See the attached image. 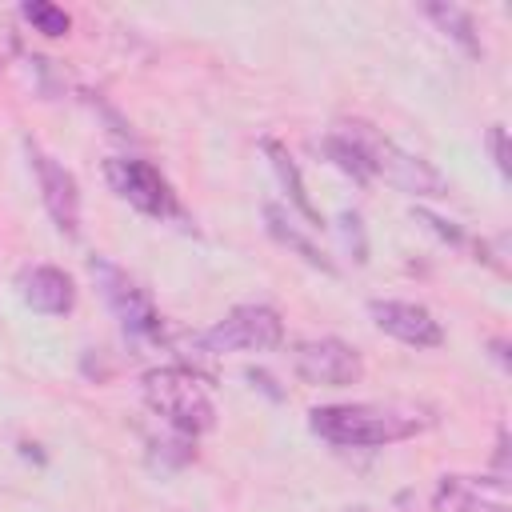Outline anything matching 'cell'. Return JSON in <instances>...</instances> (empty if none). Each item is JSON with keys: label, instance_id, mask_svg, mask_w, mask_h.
Wrapping results in <instances>:
<instances>
[{"label": "cell", "instance_id": "5bb4252c", "mask_svg": "<svg viewBox=\"0 0 512 512\" xmlns=\"http://www.w3.org/2000/svg\"><path fill=\"white\" fill-rule=\"evenodd\" d=\"M424 16H428L448 40H456L468 56H480V36H476V24H472V16H468L464 8H456V4H424Z\"/></svg>", "mask_w": 512, "mask_h": 512}, {"label": "cell", "instance_id": "30bf717a", "mask_svg": "<svg viewBox=\"0 0 512 512\" xmlns=\"http://www.w3.org/2000/svg\"><path fill=\"white\" fill-rule=\"evenodd\" d=\"M16 284H20V300H24L32 312H40V316H64V312H72V304H76V284H72V276L60 272V268H52V264L24 268Z\"/></svg>", "mask_w": 512, "mask_h": 512}, {"label": "cell", "instance_id": "d6986e66", "mask_svg": "<svg viewBox=\"0 0 512 512\" xmlns=\"http://www.w3.org/2000/svg\"><path fill=\"white\" fill-rule=\"evenodd\" d=\"M412 216H416L420 224H428V228H436V232H440L444 240H452V244H460V240H464V232H460V228H452V224H444L440 216H432V212H424V208H416Z\"/></svg>", "mask_w": 512, "mask_h": 512}, {"label": "cell", "instance_id": "2e32d148", "mask_svg": "<svg viewBox=\"0 0 512 512\" xmlns=\"http://www.w3.org/2000/svg\"><path fill=\"white\" fill-rule=\"evenodd\" d=\"M20 16H24L40 36H64V32L72 28L68 12L56 8V4H48V0H28V4H20Z\"/></svg>", "mask_w": 512, "mask_h": 512}, {"label": "cell", "instance_id": "52a82bcc", "mask_svg": "<svg viewBox=\"0 0 512 512\" xmlns=\"http://www.w3.org/2000/svg\"><path fill=\"white\" fill-rule=\"evenodd\" d=\"M292 372L304 384L316 388H348L364 376V360L352 344L336 340V336H320V340H304L292 352Z\"/></svg>", "mask_w": 512, "mask_h": 512}, {"label": "cell", "instance_id": "277c9868", "mask_svg": "<svg viewBox=\"0 0 512 512\" xmlns=\"http://www.w3.org/2000/svg\"><path fill=\"white\" fill-rule=\"evenodd\" d=\"M196 340L204 352H272L284 340V320L268 304H236Z\"/></svg>", "mask_w": 512, "mask_h": 512}, {"label": "cell", "instance_id": "6da1fadb", "mask_svg": "<svg viewBox=\"0 0 512 512\" xmlns=\"http://www.w3.org/2000/svg\"><path fill=\"white\" fill-rule=\"evenodd\" d=\"M428 416L392 404H324L308 412V428L340 448H380L416 436Z\"/></svg>", "mask_w": 512, "mask_h": 512}, {"label": "cell", "instance_id": "8fae6325", "mask_svg": "<svg viewBox=\"0 0 512 512\" xmlns=\"http://www.w3.org/2000/svg\"><path fill=\"white\" fill-rule=\"evenodd\" d=\"M504 488L508 484H496L488 492L476 476H444L432 492V508L436 512H508Z\"/></svg>", "mask_w": 512, "mask_h": 512}, {"label": "cell", "instance_id": "5b68a950", "mask_svg": "<svg viewBox=\"0 0 512 512\" xmlns=\"http://www.w3.org/2000/svg\"><path fill=\"white\" fill-rule=\"evenodd\" d=\"M88 272L108 304V312L120 320V328L136 340H156L160 336V312L152 308V300L144 296V288H136V280L116 268L108 256H92L88 260Z\"/></svg>", "mask_w": 512, "mask_h": 512}, {"label": "cell", "instance_id": "3957f363", "mask_svg": "<svg viewBox=\"0 0 512 512\" xmlns=\"http://www.w3.org/2000/svg\"><path fill=\"white\" fill-rule=\"evenodd\" d=\"M348 136H352V140H356V148L364 152L368 172H372V176H384L392 188H400V192H408V196H444V192H448L444 176H440L428 160H420V156H412V152L396 148L392 140H384V136L368 132L364 124H352V132H348Z\"/></svg>", "mask_w": 512, "mask_h": 512}, {"label": "cell", "instance_id": "9c48e42d", "mask_svg": "<svg viewBox=\"0 0 512 512\" xmlns=\"http://www.w3.org/2000/svg\"><path fill=\"white\" fill-rule=\"evenodd\" d=\"M376 328L400 344H412V348H436L444 340L440 332V320L424 308V304H408V300H372L368 304Z\"/></svg>", "mask_w": 512, "mask_h": 512}, {"label": "cell", "instance_id": "7a4b0ae2", "mask_svg": "<svg viewBox=\"0 0 512 512\" xmlns=\"http://www.w3.org/2000/svg\"><path fill=\"white\" fill-rule=\"evenodd\" d=\"M140 388H144V404L184 440H192L216 424V408H212L204 384L188 368H152V372H144Z\"/></svg>", "mask_w": 512, "mask_h": 512}, {"label": "cell", "instance_id": "e0dca14e", "mask_svg": "<svg viewBox=\"0 0 512 512\" xmlns=\"http://www.w3.org/2000/svg\"><path fill=\"white\" fill-rule=\"evenodd\" d=\"M340 236H344V244L352 248V260L364 264V260H368V240H364V220H360V212H340Z\"/></svg>", "mask_w": 512, "mask_h": 512}, {"label": "cell", "instance_id": "7c38bea8", "mask_svg": "<svg viewBox=\"0 0 512 512\" xmlns=\"http://www.w3.org/2000/svg\"><path fill=\"white\" fill-rule=\"evenodd\" d=\"M264 228H268V236H272V240H280L284 248H292V252H296L304 264L320 268L324 276H336L332 260H328V256H324V252H320V248L308 240V232H300V228H296V220H292V216H288L280 204H264Z\"/></svg>", "mask_w": 512, "mask_h": 512}, {"label": "cell", "instance_id": "ba28073f", "mask_svg": "<svg viewBox=\"0 0 512 512\" xmlns=\"http://www.w3.org/2000/svg\"><path fill=\"white\" fill-rule=\"evenodd\" d=\"M28 156H32V168H36V184H40V200L52 216V224L64 232V236H76L80 232V188H76V176L56 164L48 152H40L36 144H28Z\"/></svg>", "mask_w": 512, "mask_h": 512}, {"label": "cell", "instance_id": "8992f818", "mask_svg": "<svg viewBox=\"0 0 512 512\" xmlns=\"http://www.w3.org/2000/svg\"><path fill=\"white\" fill-rule=\"evenodd\" d=\"M104 176H108L112 192H116L120 200H128L136 212L156 216V220H176V216H180L176 192H172V184L160 176V168H156V164L116 156V160H108V164H104Z\"/></svg>", "mask_w": 512, "mask_h": 512}, {"label": "cell", "instance_id": "9a60e30c", "mask_svg": "<svg viewBox=\"0 0 512 512\" xmlns=\"http://www.w3.org/2000/svg\"><path fill=\"white\" fill-rule=\"evenodd\" d=\"M324 152L332 156V164L340 168V172H348L356 184H368L372 180V172H368V160H364V152L356 148V140L344 132V136H324Z\"/></svg>", "mask_w": 512, "mask_h": 512}, {"label": "cell", "instance_id": "ac0fdd59", "mask_svg": "<svg viewBox=\"0 0 512 512\" xmlns=\"http://www.w3.org/2000/svg\"><path fill=\"white\" fill-rule=\"evenodd\" d=\"M488 148H492V156H496L500 176H512V160H508V136H504V124H492V128H488Z\"/></svg>", "mask_w": 512, "mask_h": 512}, {"label": "cell", "instance_id": "4fadbf2b", "mask_svg": "<svg viewBox=\"0 0 512 512\" xmlns=\"http://www.w3.org/2000/svg\"><path fill=\"white\" fill-rule=\"evenodd\" d=\"M264 152H268V160H272V172H276V180H280V188L288 192V200H292V208L308 220V228H320V212L312 208V200H308V188H304V176H300V168H296V160L288 156V148L280 144V140H264Z\"/></svg>", "mask_w": 512, "mask_h": 512}]
</instances>
